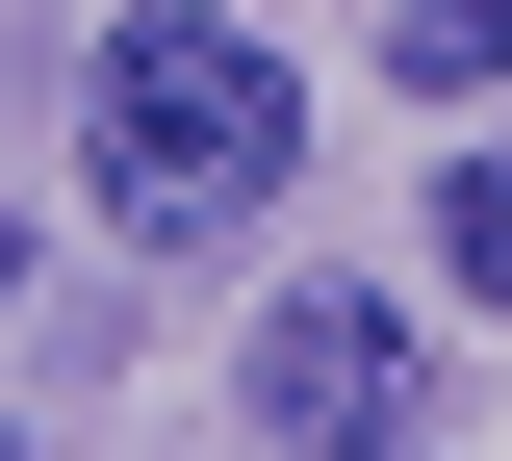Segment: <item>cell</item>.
<instances>
[{
    "mask_svg": "<svg viewBox=\"0 0 512 461\" xmlns=\"http://www.w3.org/2000/svg\"><path fill=\"white\" fill-rule=\"evenodd\" d=\"M77 180H103V231H128V257L256 231V205L308 180V77L256 52L231 0H128L103 52H77Z\"/></svg>",
    "mask_w": 512,
    "mask_h": 461,
    "instance_id": "1",
    "label": "cell"
},
{
    "mask_svg": "<svg viewBox=\"0 0 512 461\" xmlns=\"http://www.w3.org/2000/svg\"><path fill=\"white\" fill-rule=\"evenodd\" d=\"M256 436H282V461H384V436H410V308H384V282L256 308Z\"/></svg>",
    "mask_w": 512,
    "mask_h": 461,
    "instance_id": "2",
    "label": "cell"
},
{
    "mask_svg": "<svg viewBox=\"0 0 512 461\" xmlns=\"http://www.w3.org/2000/svg\"><path fill=\"white\" fill-rule=\"evenodd\" d=\"M384 77H436V103H461V77H512V0H384Z\"/></svg>",
    "mask_w": 512,
    "mask_h": 461,
    "instance_id": "3",
    "label": "cell"
},
{
    "mask_svg": "<svg viewBox=\"0 0 512 461\" xmlns=\"http://www.w3.org/2000/svg\"><path fill=\"white\" fill-rule=\"evenodd\" d=\"M436 282H461V308H512V154H461V180H436Z\"/></svg>",
    "mask_w": 512,
    "mask_h": 461,
    "instance_id": "4",
    "label": "cell"
},
{
    "mask_svg": "<svg viewBox=\"0 0 512 461\" xmlns=\"http://www.w3.org/2000/svg\"><path fill=\"white\" fill-rule=\"evenodd\" d=\"M0 461H26V436H0Z\"/></svg>",
    "mask_w": 512,
    "mask_h": 461,
    "instance_id": "5",
    "label": "cell"
}]
</instances>
